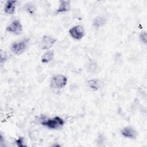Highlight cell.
<instances>
[{"label": "cell", "mask_w": 147, "mask_h": 147, "mask_svg": "<svg viewBox=\"0 0 147 147\" xmlns=\"http://www.w3.org/2000/svg\"><path fill=\"white\" fill-rule=\"evenodd\" d=\"M65 123V121L60 117L56 116L52 118L48 119L41 122V125L50 129H57L62 127Z\"/></svg>", "instance_id": "obj_1"}, {"label": "cell", "mask_w": 147, "mask_h": 147, "mask_svg": "<svg viewBox=\"0 0 147 147\" xmlns=\"http://www.w3.org/2000/svg\"><path fill=\"white\" fill-rule=\"evenodd\" d=\"M67 83V78L61 74L55 75L52 77L51 82L50 86L53 89H61L63 88Z\"/></svg>", "instance_id": "obj_2"}, {"label": "cell", "mask_w": 147, "mask_h": 147, "mask_svg": "<svg viewBox=\"0 0 147 147\" xmlns=\"http://www.w3.org/2000/svg\"><path fill=\"white\" fill-rule=\"evenodd\" d=\"M28 42L29 40L28 38H24L20 41L15 42L11 44L10 49L14 54L20 55L22 54L26 49Z\"/></svg>", "instance_id": "obj_3"}, {"label": "cell", "mask_w": 147, "mask_h": 147, "mask_svg": "<svg viewBox=\"0 0 147 147\" xmlns=\"http://www.w3.org/2000/svg\"><path fill=\"white\" fill-rule=\"evenodd\" d=\"M6 29L10 33L15 35H18L22 33L23 26L20 20H15L6 27Z\"/></svg>", "instance_id": "obj_4"}, {"label": "cell", "mask_w": 147, "mask_h": 147, "mask_svg": "<svg viewBox=\"0 0 147 147\" xmlns=\"http://www.w3.org/2000/svg\"><path fill=\"white\" fill-rule=\"evenodd\" d=\"M69 33L73 38L79 40L84 37V30L82 26L79 25H75L69 30Z\"/></svg>", "instance_id": "obj_5"}, {"label": "cell", "mask_w": 147, "mask_h": 147, "mask_svg": "<svg viewBox=\"0 0 147 147\" xmlns=\"http://www.w3.org/2000/svg\"><path fill=\"white\" fill-rule=\"evenodd\" d=\"M56 40L52 36L44 35L40 41V47L41 49L48 50L55 44Z\"/></svg>", "instance_id": "obj_6"}, {"label": "cell", "mask_w": 147, "mask_h": 147, "mask_svg": "<svg viewBox=\"0 0 147 147\" xmlns=\"http://www.w3.org/2000/svg\"><path fill=\"white\" fill-rule=\"evenodd\" d=\"M121 134L126 138L135 139L137 136V132L133 127L128 126L122 129Z\"/></svg>", "instance_id": "obj_7"}, {"label": "cell", "mask_w": 147, "mask_h": 147, "mask_svg": "<svg viewBox=\"0 0 147 147\" xmlns=\"http://www.w3.org/2000/svg\"><path fill=\"white\" fill-rule=\"evenodd\" d=\"M17 1H7L5 5L4 11L7 14H13L15 12Z\"/></svg>", "instance_id": "obj_8"}, {"label": "cell", "mask_w": 147, "mask_h": 147, "mask_svg": "<svg viewBox=\"0 0 147 147\" xmlns=\"http://www.w3.org/2000/svg\"><path fill=\"white\" fill-rule=\"evenodd\" d=\"M70 9V3L68 1H61L57 9L56 10L57 13H65L69 11Z\"/></svg>", "instance_id": "obj_9"}, {"label": "cell", "mask_w": 147, "mask_h": 147, "mask_svg": "<svg viewBox=\"0 0 147 147\" xmlns=\"http://www.w3.org/2000/svg\"><path fill=\"white\" fill-rule=\"evenodd\" d=\"M54 58V52L52 51H48L41 56V61L42 63H48Z\"/></svg>", "instance_id": "obj_10"}, {"label": "cell", "mask_w": 147, "mask_h": 147, "mask_svg": "<svg viewBox=\"0 0 147 147\" xmlns=\"http://www.w3.org/2000/svg\"><path fill=\"white\" fill-rule=\"evenodd\" d=\"M100 81L98 79H93L88 80L87 84L88 87L93 91H97L100 87Z\"/></svg>", "instance_id": "obj_11"}, {"label": "cell", "mask_w": 147, "mask_h": 147, "mask_svg": "<svg viewBox=\"0 0 147 147\" xmlns=\"http://www.w3.org/2000/svg\"><path fill=\"white\" fill-rule=\"evenodd\" d=\"M106 22V19L103 17H98L94 21V25L96 27H100Z\"/></svg>", "instance_id": "obj_12"}, {"label": "cell", "mask_w": 147, "mask_h": 147, "mask_svg": "<svg viewBox=\"0 0 147 147\" xmlns=\"http://www.w3.org/2000/svg\"><path fill=\"white\" fill-rule=\"evenodd\" d=\"M25 10L30 14H33L36 11V7L33 4L28 3L24 6Z\"/></svg>", "instance_id": "obj_13"}, {"label": "cell", "mask_w": 147, "mask_h": 147, "mask_svg": "<svg viewBox=\"0 0 147 147\" xmlns=\"http://www.w3.org/2000/svg\"><path fill=\"white\" fill-rule=\"evenodd\" d=\"M7 59V53L3 50H1L0 52V61L1 63L5 62Z\"/></svg>", "instance_id": "obj_14"}, {"label": "cell", "mask_w": 147, "mask_h": 147, "mask_svg": "<svg viewBox=\"0 0 147 147\" xmlns=\"http://www.w3.org/2000/svg\"><path fill=\"white\" fill-rule=\"evenodd\" d=\"M140 40L144 44L147 43V33L145 31L142 32L140 34Z\"/></svg>", "instance_id": "obj_15"}, {"label": "cell", "mask_w": 147, "mask_h": 147, "mask_svg": "<svg viewBox=\"0 0 147 147\" xmlns=\"http://www.w3.org/2000/svg\"><path fill=\"white\" fill-rule=\"evenodd\" d=\"M16 142H17V144H18V145L21 146V144H22V142H23V138H21V137L19 138L17 140Z\"/></svg>", "instance_id": "obj_16"}]
</instances>
